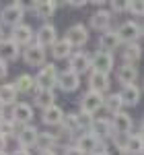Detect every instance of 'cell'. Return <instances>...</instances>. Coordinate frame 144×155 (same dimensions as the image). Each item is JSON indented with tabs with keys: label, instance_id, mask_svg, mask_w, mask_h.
Masks as SVG:
<instances>
[{
	"label": "cell",
	"instance_id": "11",
	"mask_svg": "<svg viewBox=\"0 0 144 155\" xmlns=\"http://www.w3.org/2000/svg\"><path fill=\"white\" fill-rule=\"evenodd\" d=\"M105 106V97L101 93H95V91H86L83 97H80V112L84 114H91L95 116L101 107Z\"/></svg>",
	"mask_w": 144,
	"mask_h": 155
},
{
	"label": "cell",
	"instance_id": "14",
	"mask_svg": "<svg viewBox=\"0 0 144 155\" xmlns=\"http://www.w3.org/2000/svg\"><path fill=\"white\" fill-rule=\"evenodd\" d=\"M80 87V74H76L74 71L66 68V71H60V79H58V89L64 91V93H72Z\"/></svg>",
	"mask_w": 144,
	"mask_h": 155
},
{
	"label": "cell",
	"instance_id": "26",
	"mask_svg": "<svg viewBox=\"0 0 144 155\" xmlns=\"http://www.w3.org/2000/svg\"><path fill=\"white\" fill-rule=\"evenodd\" d=\"M33 104H35L39 110H45L49 106H56V91L54 89H39L33 93Z\"/></svg>",
	"mask_w": 144,
	"mask_h": 155
},
{
	"label": "cell",
	"instance_id": "29",
	"mask_svg": "<svg viewBox=\"0 0 144 155\" xmlns=\"http://www.w3.org/2000/svg\"><path fill=\"white\" fill-rule=\"evenodd\" d=\"M72 44L66 39V37H62V39H58V44L52 48V56H54V60H70L72 58Z\"/></svg>",
	"mask_w": 144,
	"mask_h": 155
},
{
	"label": "cell",
	"instance_id": "25",
	"mask_svg": "<svg viewBox=\"0 0 144 155\" xmlns=\"http://www.w3.org/2000/svg\"><path fill=\"white\" fill-rule=\"evenodd\" d=\"M120 95L124 99V106L126 107H134V106H138L140 99H142V89L138 85H128V87H121Z\"/></svg>",
	"mask_w": 144,
	"mask_h": 155
},
{
	"label": "cell",
	"instance_id": "42",
	"mask_svg": "<svg viewBox=\"0 0 144 155\" xmlns=\"http://www.w3.org/2000/svg\"><path fill=\"white\" fill-rule=\"evenodd\" d=\"M6 145H8V139L4 134H0V151H6Z\"/></svg>",
	"mask_w": 144,
	"mask_h": 155
},
{
	"label": "cell",
	"instance_id": "41",
	"mask_svg": "<svg viewBox=\"0 0 144 155\" xmlns=\"http://www.w3.org/2000/svg\"><path fill=\"white\" fill-rule=\"evenodd\" d=\"M8 77V64L6 62H0V81Z\"/></svg>",
	"mask_w": 144,
	"mask_h": 155
},
{
	"label": "cell",
	"instance_id": "49",
	"mask_svg": "<svg viewBox=\"0 0 144 155\" xmlns=\"http://www.w3.org/2000/svg\"><path fill=\"white\" fill-rule=\"evenodd\" d=\"M0 110H4V104H2V99H0Z\"/></svg>",
	"mask_w": 144,
	"mask_h": 155
},
{
	"label": "cell",
	"instance_id": "19",
	"mask_svg": "<svg viewBox=\"0 0 144 155\" xmlns=\"http://www.w3.org/2000/svg\"><path fill=\"white\" fill-rule=\"evenodd\" d=\"M64 118H66V112H64L58 104L41 110V122H43L45 126H62Z\"/></svg>",
	"mask_w": 144,
	"mask_h": 155
},
{
	"label": "cell",
	"instance_id": "35",
	"mask_svg": "<svg viewBox=\"0 0 144 155\" xmlns=\"http://www.w3.org/2000/svg\"><path fill=\"white\" fill-rule=\"evenodd\" d=\"M19 130H21V126L14 122L12 118H6L2 124H0V134H4L6 139H17V134H19Z\"/></svg>",
	"mask_w": 144,
	"mask_h": 155
},
{
	"label": "cell",
	"instance_id": "44",
	"mask_svg": "<svg viewBox=\"0 0 144 155\" xmlns=\"http://www.w3.org/2000/svg\"><path fill=\"white\" fill-rule=\"evenodd\" d=\"M138 134H140V137H142V139H144V120H142V122H140V128H138Z\"/></svg>",
	"mask_w": 144,
	"mask_h": 155
},
{
	"label": "cell",
	"instance_id": "34",
	"mask_svg": "<svg viewBox=\"0 0 144 155\" xmlns=\"http://www.w3.org/2000/svg\"><path fill=\"white\" fill-rule=\"evenodd\" d=\"M103 151H105V155H128L126 147H124V141H120V137H113V139L105 141Z\"/></svg>",
	"mask_w": 144,
	"mask_h": 155
},
{
	"label": "cell",
	"instance_id": "39",
	"mask_svg": "<svg viewBox=\"0 0 144 155\" xmlns=\"http://www.w3.org/2000/svg\"><path fill=\"white\" fill-rule=\"evenodd\" d=\"M62 155H84V153L78 149V147H76V145H66V147H64V153H62Z\"/></svg>",
	"mask_w": 144,
	"mask_h": 155
},
{
	"label": "cell",
	"instance_id": "2",
	"mask_svg": "<svg viewBox=\"0 0 144 155\" xmlns=\"http://www.w3.org/2000/svg\"><path fill=\"white\" fill-rule=\"evenodd\" d=\"M58 79H60V71L52 62H48L45 66H41L39 72L35 74V81H37L39 89H56L58 87Z\"/></svg>",
	"mask_w": 144,
	"mask_h": 155
},
{
	"label": "cell",
	"instance_id": "37",
	"mask_svg": "<svg viewBox=\"0 0 144 155\" xmlns=\"http://www.w3.org/2000/svg\"><path fill=\"white\" fill-rule=\"evenodd\" d=\"M128 12L134 17H144V0H130L128 2Z\"/></svg>",
	"mask_w": 144,
	"mask_h": 155
},
{
	"label": "cell",
	"instance_id": "1",
	"mask_svg": "<svg viewBox=\"0 0 144 155\" xmlns=\"http://www.w3.org/2000/svg\"><path fill=\"white\" fill-rule=\"evenodd\" d=\"M25 11H27V6L23 2H11L6 6H2V11H0V25L2 27H11V29L23 25Z\"/></svg>",
	"mask_w": 144,
	"mask_h": 155
},
{
	"label": "cell",
	"instance_id": "17",
	"mask_svg": "<svg viewBox=\"0 0 144 155\" xmlns=\"http://www.w3.org/2000/svg\"><path fill=\"white\" fill-rule=\"evenodd\" d=\"M111 87V81H109V74H103V72H89V91H95V93H101L105 95Z\"/></svg>",
	"mask_w": 144,
	"mask_h": 155
},
{
	"label": "cell",
	"instance_id": "23",
	"mask_svg": "<svg viewBox=\"0 0 144 155\" xmlns=\"http://www.w3.org/2000/svg\"><path fill=\"white\" fill-rule=\"evenodd\" d=\"M115 79L121 87H128V85H136L138 81V68L132 64H121L120 68L115 71Z\"/></svg>",
	"mask_w": 144,
	"mask_h": 155
},
{
	"label": "cell",
	"instance_id": "24",
	"mask_svg": "<svg viewBox=\"0 0 144 155\" xmlns=\"http://www.w3.org/2000/svg\"><path fill=\"white\" fill-rule=\"evenodd\" d=\"M14 87H17L19 95H25V93H35V91H37V81H35V77H33V74L23 72V74H19V77L14 79Z\"/></svg>",
	"mask_w": 144,
	"mask_h": 155
},
{
	"label": "cell",
	"instance_id": "27",
	"mask_svg": "<svg viewBox=\"0 0 144 155\" xmlns=\"http://www.w3.org/2000/svg\"><path fill=\"white\" fill-rule=\"evenodd\" d=\"M142 58V46L136 41V44H124L121 48V60L124 64H132L136 66V62Z\"/></svg>",
	"mask_w": 144,
	"mask_h": 155
},
{
	"label": "cell",
	"instance_id": "5",
	"mask_svg": "<svg viewBox=\"0 0 144 155\" xmlns=\"http://www.w3.org/2000/svg\"><path fill=\"white\" fill-rule=\"evenodd\" d=\"M111 19H113V12L109 8H99L91 15L89 19V29L93 31H99V33H105L111 29Z\"/></svg>",
	"mask_w": 144,
	"mask_h": 155
},
{
	"label": "cell",
	"instance_id": "32",
	"mask_svg": "<svg viewBox=\"0 0 144 155\" xmlns=\"http://www.w3.org/2000/svg\"><path fill=\"white\" fill-rule=\"evenodd\" d=\"M105 110H107L111 116H115V114H120V112H124V99H121L120 93H109L107 97H105Z\"/></svg>",
	"mask_w": 144,
	"mask_h": 155
},
{
	"label": "cell",
	"instance_id": "4",
	"mask_svg": "<svg viewBox=\"0 0 144 155\" xmlns=\"http://www.w3.org/2000/svg\"><path fill=\"white\" fill-rule=\"evenodd\" d=\"M89 37H91V31L89 27L83 23H74L68 27L66 31V39L72 44V48H84L89 44Z\"/></svg>",
	"mask_w": 144,
	"mask_h": 155
},
{
	"label": "cell",
	"instance_id": "18",
	"mask_svg": "<svg viewBox=\"0 0 144 155\" xmlns=\"http://www.w3.org/2000/svg\"><path fill=\"white\" fill-rule=\"evenodd\" d=\"M68 68L74 71L76 74H86L89 71H93L91 68V56L89 54H84V52H74L72 54V58L68 60Z\"/></svg>",
	"mask_w": 144,
	"mask_h": 155
},
{
	"label": "cell",
	"instance_id": "10",
	"mask_svg": "<svg viewBox=\"0 0 144 155\" xmlns=\"http://www.w3.org/2000/svg\"><path fill=\"white\" fill-rule=\"evenodd\" d=\"M121 44H136L142 37V25H138L136 21H124L117 27Z\"/></svg>",
	"mask_w": 144,
	"mask_h": 155
},
{
	"label": "cell",
	"instance_id": "3",
	"mask_svg": "<svg viewBox=\"0 0 144 155\" xmlns=\"http://www.w3.org/2000/svg\"><path fill=\"white\" fill-rule=\"evenodd\" d=\"M74 145H76L84 155H93V153H97V151H103V141H101L97 134H93V132H80V134L76 137Z\"/></svg>",
	"mask_w": 144,
	"mask_h": 155
},
{
	"label": "cell",
	"instance_id": "13",
	"mask_svg": "<svg viewBox=\"0 0 144 155\" xmlns=\"http://www.w3.org/2000/svg\"><path fill=\"white\" fill-rule=\"evenodd\" d=\"M33 106L31 104H25V101H19L17 106H12L11 118L19 124V126H29L33 122Z\"/></svg>",
	"mask_w": 144,
	"mask_h": 155
},
{
	"label": "cell",
	"instance_id": "36",
	"mask_svg": "<svg viewBox=\"0 0 144 155\" xmlns=\"http://www.w3.org/2000/svg\"><path fill=\"white\" fill-rule=\"evenodd\" d=\"M78 114V122H80V128H83L84 132H91V128H93V122H95V116H91V114H84V112H76Z\"/></svg>",
	"mask_w": 144,
	"mask_h": 155
},
{
	"label": "cell",
	"instance_id": "30",
	"mask_svg": "<svg viewBox=\"0 0 144 155\" xmlns=\"http://www.w3.org/2000/svg\"><path fill=\"white\" fill-rule=\"evenodd\" d=\"M17 97H19V91H17V87H14V83H4L0 85V99H2V104H4V107L6 106H17L19 101H17Z\"/></svg>",
	"mask_w": 144,
	"mask_h": 155
},
{
	"label": "cell",
	"instance_id": "8",
	"mask_svg": "<svg viewBox=\"0 0 144 155\" xmlns=\"http://www.w3.org/2000/svg\"><path fill=\"white\" fill-rule=\"evenodd\" d=\"M35 41L41 48H54L58 44V29L52 23H43L35 31Z\"/></svg>",
	"mask_w": 144,
	"mask_h": 155
},
{
	"label": "cell",
	"instance_id": "22",
	"mask_svg": "<svg viewBox=\"0 0 144 155\" xmlns=\"http://www.w3.org/2000/svg\"><path fill=\"white\" fill-rule=\"evenodd\" d=\"M21 56V48L12 41L11 37H6V39H2L0 41V62H14V60Z\"/></svg>",
	"mask_w": 144,
	"mask_h": 155
},
{
	"label": "cell",
	"instance_id": "6",
	"mask_svg": "<svg viewBox=\"0 0 144 155\" xmlns=\"http://www.w3.org/2000/svg\"><path fill=\"white\" fill-rule=\"evenodd\" d=\"M91 68L95 72L109 74V72L115 68V64H113V54L103 52V50H97L95 54H91Z\"/></svg>",
	"mask_w": 144,
	"mask_h": 155
},
{
	"label": "cell",
	"instance_id": "38",
	"mask_svg": "<svg viewBox=\"0 0 144 155\" xmlns=\"http://www.w3.org/2000/svg\"><path fill=\"white\" fill-rule=\"evenodd\" d=\"M109 11L113 12H121V11H128V2H109Z\"/></svg>",
	"mask_w": 144,
	"mask_h": 155
},
{
	"label": "cell",
	"instance_id": "40",
	"mask_svg": "<svg viewBox=\"0 0 144 155\" xmlns=\"http://www.w3.org/2000/svg\"><path fill=\"white\" fill-rule=\"evenodd\" d=\"M89 2H84V0H70V2H66V6H70V8H84Z\"/></svg>",
	"mask_w": 144,
	"mask_h": 155
},
{
	"label": "cell",
	"instance_id": "7",
	"mask_svg": "<svg viewBox=\"0 0 144 155\" xmlns=\"http://www.w3.org/2000/svg\"><path fill=\"white\" fill-rule=\"evenodd\" d=\"M23 60L27 66H37V68H41V66H45L48 62H45V48H41L39 44H31V46H27L23 50Z\"/></svg>",
	"mask_w": 144,
	"mask_h": 155
},
{
	"label": "cell",
	"instance_id": "28",
	"mask_svg": "<svg viewBox=\"0 0 144 155\" xmlns=\"http://www.w3.org/2000/svg\"><path fill=\"white\" fill-rule=\"evenodd\" d=\"M124 147L128 155H144V139L138 132H132L130 137L124 139Z\"/></svg>",
	"mask_w": 144,
	"mask_h": 155
},
{
	"label": "cell",
	"instance_id": "50",
	"mask_svg": "<svg viewBox=\"0 0 144 155\" xmlns=\"http://www.w3.org/2000/svg\"><path fill=\"white\" fill-rule=\"evenodd\" d=\"M0 155H11V153H6V151H0Z\"/></svg>",
	"mask_w": 144,
	"mask_h": 155
},
{
	"label": "cell",
	"instance_id": "43",
	"mask_svg": "<svg viewBox=\"0 0 144 155\" xmlns=\"http://www.w3.org/2000/svg\"><path fill=\"white\" fill-rule=\"evenodd\" d=\"M11 155H31V151L29 149H14Z\"/></svg>",
	"mask_w": 144,
	"mask_h": 155
},
{
	"label": "cell",
	"instance_id": "12",
	"mask_svg": "<svg viewBox=\"0 0 144 155\" xmlns=\"http://www.w3.org/2000/svg\"><path fill=\"white\" fill-rule=\"evenodd\" d=\"M111 124H113V132L115 137H130L132 134V128H134V120L128 112H120L115 116H111Z\"/></svg>",
	"mask_w": 144,
	"mask_h": 155
},
{
	"label": "cell",
	"instance_id": "21",
	"mask_svg": "<svg viewBox=\"0 0 144 155\" xmlns=\"http://www.w3.org/2000/svg\"><path fill=\"white\" fill-rule=\"evenodd\" d=\"M91 132H93V134H97L103 143L115 137V132H113V124H111V120H107V118H95Z\"/></svg>",
	"mask_w": 144,
	"mask_h": 155
},
{
	"label": "cell",
	"instance_id": "51",
	"mask_svg": "<svg viewBox=\"0 0 144 155\" xmlns=\"http://www.w3.org/2000/svg\"><path fill=\"white\" fill-rule=\"evenodd\" d=\"M142 37H144V23H142Z\"/></svg>",
	"mask_w": 144,
	"mask_h": 155
},
{
	"label": "cell",
	"instance_id": "31",
	"mask_svg": "<svg viewBox=\"0 0 144 155\" xmlns=\"http://www.w3.org/2000/svg\"><path fill=\"white\" fill-rule=\"evenodd\" d=\"M60 128H62L64 134H72V137L78 134V132L83 130V128H80V122H78V114H76V112H68Z\"/></svg>",
	"mask_w": 144,
	"mask_h": 155
},
{
	"label": "cell",
	"instance_id": "33",
	"mask_svg": "<svg viewBox=\"0 0 144 155\" xmlns=\"http://www.w3.org/2000/svg\"><path fill=\"white\" fill-rule=\"evenodd\" d=\"M58 145V137L52 134V132H39V139H37V149L39 153L41 151H54V147Z\"/></svg>",
	"mask_w": 144,
	"mask_h": 155
},
{
	"label": "cell",
	"instance_id": "16",
	"mask_svg": "<svg viewBox=\"0 0 144 155\" xmlns=\"http://www.w3.org/2000/svg\"><path fill=\"white\" fill-rule=\"evenodd\" d=\"M29 8L37 19H52L58 11V2H52V0H39L37 2L35 0V2L29 4Z\"/></svg>",
	"mask_w": 144,
	"mask_h": 155
},
{
	"label": "cell",
	"instance_id": "9",
	"mask_svg": "<svg viewBox=\"0 0 144 155\" xmlns=\"http://www.w3.org/2000/svg\"><path fill=\"white\" fill-rule=\"evenodd\" d=\"M11 39L19 46V48H27V46H31V44H35L33 39H35V31H33V27L31 25H19V27H14L11 29Z\"/></svg>",
	"mask_w": 144,
	"mask_h": 155
},
{
	"label": "cell",
	"instance_id": "45",
	"mask_svg": "<svg viewBox=\"0 0 144 155\" xmlns=\"http://www.w3.org/2000/svg\"><path fill=\"white\" fill-rule=\"evenodd\" d=\"M4 120H6V114H4V110H0V124H2Z\"/></svg>",
	"mask_w": 144,
	"mask_h": 155
},
{
	"label": "cell",
	"instance_id": "46",
	"mask_svg": "<svg viewBox=\"0 0 144 155\" xmlns=\"http://www.w3.org/2000/svg\"><path fill=\"white\" fill-rule=\"evenodd\" d=\"M37 155H58L56 151H41V153H37Z\"/></svg>",
	"mask_w": 144,
	"mask_h": 155
},
{
	"label": "cell",
	"instance_id": "20",
	"mask_svg": "<svg viewBox=\"0 0 144 155\" xmlns=\"http://www.w3.org/2000/svg\"><path fill=\"white\" fill-rule=\"evenodd\" d=\"M121 39H120V33H117V29L113 31V29H109L105 33H101L99 35V50H103V52H109V54H113L115 50H121Z\"/></svg>",
	"mask_w": 144,
	"mask_h": 155
},
{
	"label": "cell",
	"instance_id": "47",
	"mask_svg": "<svg viewBox=\"0 0 144 155\" xmlns=\"http://www.w3.org/2000/svg\"><path fill=\"white\" fill-rule=\"evenodd\" d=\"M2 39H6V37H4V27L0 25V41H2Z\"/></svg>",
	"mask_w": 144,
	"mask_h": 155
},
{
	"label": "cell",
	"instance_id": "48",
	"mask_svg": "<svg viewBox=\"0 0 144 155\" xmlns=\"http://www.w3.org/2000/svg\"><path fill=\"white\" fill-rule=\"evenodd\" d=\"M93 155H105V151H97V153H93Z\"/></svg>",
	"mask_w": 144,
	"mask_h": 155
},
{
	"label": "cell",
	"instance_id": "15",
	"mask_svg": "<svg viewBox=\"0 0 144 155\" xmlns=\"http://www.w3.org/2000/svg\"><path fill=\"white\" fill-rule=\"evenodd\" d=\"M37 139H39V130H37L33 124L21 126V130H19V134H17L19 149H31V147H37Z\"/></svg>",
	"mask_w": 144,
	"mask_h": 155
}]
</instances>
